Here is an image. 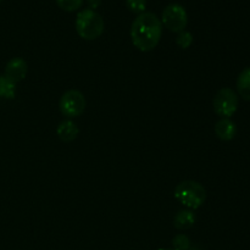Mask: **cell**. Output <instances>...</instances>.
Wrapping results in <instances>:
<instances>
[{
    "mask_svg": "<svg viewBox=\"0 0 250 250\" xmlns=\"http://www.w3.org/2000/svg\"><path fill=\"white\" fill-rule=\"evenodd\" d=\"M163 34V23L154 12L146 11L134 19L131 26V39L139 51L148 53L158 46Z\"/></svg>",
    "mask_w": 250,
    "mask_h": 250,
    "instance_id": "cell-1",
    "label": "cell"
},
{
    "mask_svg": "<svg viewBox=\"0 0 250 250\" xmlns=\"http://www.w3.org/2000/svg\"><path fill=\"white\" fill-rule=\"evenodd\" d=\"M87 102L82 92L77 89H70L62 94L59 102V109L61 114L67 119H75L84 112Z\"/></svg>",
    "mask_w": 250,
    "mask_h": 250,
    "instance_id": "cell-5",
    "label": "cell"
},
{
    "mask_svg": "<svg viewBox=\"0 0 250 250\" xmlns=\"http://www.w3.org/2000/svg\"><path fill=\"white\" fill-rule=\"evenodd\" d=\"M195 222V215L190 210H182L173 217V226L177 229L185 231L193 227Z\"/></svg>",
    "mask_w": 250,
    "mask_h": 250,
    "instance_id": "cell-11",
    "label": "cell"
},
{
    "mask_svg": "<svg viewBox=\"0 0 250 250\" xmlns=\"http://www.w3.org/2000/svg\"><path fill=\"white\" fill-rule=\"evenodd\" d=\"M160 21L163 26H165L168 31L180 33V32L185 31V28L187 27V11L182 5L170 4L164 9Z\"/></svg>",
    "mask_w": 250,
    "mask_h": 250,
    "instance_id": "cell-6",
    "label": "cell"
},
{
    "mask_svg": "<svg viewBox=\"0 0 250 250\" xmlns=\"http://www.w3.org/2000/svg\"><path fill=\"white\" fill-rule=\"evenodd\" d=\"M2 1V0H0V2H1Z\"/></svg>",
    "mask_w": 250,
    "mask_h": 250,
    "instance_id": "cell-19",
    "label": "cell"
},
{
    "mask_svg": "<svg viewBox=\"0 0 250 250\" xmlns=\"http://www.w3.org/2000/svg\"><path fill=\"white\" fill-rule=\"evenodd\" d=\"M56 133L61 141L68 143V142H72L77 138L80 131H78V127L76 126L75 122L71 121V120H65V121L59 124Z\"/></svg>",
    "mask_w": 250,
    "mask_h": 250,
    "instance_id": "cell-9",
    "label": "cell"
},
{
    "mask_svg": "<svg viewBox=\"0 0 250 250\" xmlns=\"http://www.w3.org/2000/svg\"><path fill=\"white\" fill-rule=\"evenodd\" d=\"M237 92L242 99L250 100V67H246L237 78Z\"/></svg>",
    "mask_w": 250,
    "mask_h": 250,
    "instance_id": "cell-10",
    "label": "cell"
},
{
    "mask_svg": "<svg viewBox=\"0 0 250 250\" xmlns=\"http://www.w3.org/2000/svg\"><path fill=\"white\" fill-rule=\"evenodd\" d=\"M173 249L175 250H188L190 248V241L185 234H178L172 241Z\"/></svg>",
    "mask_w": 250,
    "mask_h": 250,
    "instance_id": "cell-15",
    "label": "cell"
},
{
    "mask_svg": "<svg viewBox=\"0 0 250 250\" xmlns=\"http://www.w3.org/2000/svg\"><path fill=\"white\" fill-rule=\"evenodd\" d=\"M175 198L190 210L199 209L207 199V190L197 181H183L175 189Z\"/></svg>",
    "mask_w": 250,
    "mask_h": 250,
    "instance_id": "cell-3",
    "label": "cell"
},
{
    "mask_svg": "<svg viewBox=\"0 0 250 250\" xmlns=\"http://www.w3.org/2000/svg\"><path fill=\"white\" fill-rule=\"evenodd\" d=\"M75 26L78 36L85 41H94L99 38L105 28L103 17L92 9H84L78 12Z\"/></svg>",
    "mask_w": 250,
    "mask_h": 250,
    "instance_id": "cell-2",
    "label": "cell"
},
{
    "mask_svg": "<svg viewBox=\"0 0 250 250\" xmlns=\"http://www.w3.org/2000/svg\"><path fill=\"white\" fill-rule=\"evenodd\" d=\"M87 2H88V5H89V9L94 10L99 6L100 2H102V0H87Z\"/></svg>",
    "mask_w": 250,
    "mask_h": 250,
    "instance_id": "cell-17",
    "label": "cell"
},
{
    "mask_svg": "<svg viewBox=\"0 0 250 250\" xmlns=\"http://www.w3.org/2000/svg\"><path fill=\"white\" fill-rule=\"evenodd\" d=\"M28 72V65L22 58H12L5 67V76L15 83L24 80Z\"/></svg>",
    "mask_w": 250,
    "mask_h": 250,
    "instance_id": "cell-7",
    "label": "cell"
},
{
    "mask_svg": "<svg viewBox=\"0 0 250 250\" xmlns=\"http://www.w3.org/2000/svg\"><path fill=\"white\" fill-rule=\"evenodd\" d=\"M126 5L128 7L129 11L133 14H143L146 12V0H126Z\"/></svg>",
    "mask_w": 250,
    "mask_h": 250,
    "instance_id": "cell-14",
    "label": "cell"
},
{
    "mask_svg": "<svg viewBox=\"0 0 250 250\" xmlns=\"http://www.w3.org/2000/svg\"><path fill=\"white\" fill-rule=\"evenodd\" d=\"M215 134L221 141H232L237 134L236 124L231 119H221L215 125Z\"/></svg>",
    "mask_w": 250,
    "mask_h": 250,
    "instance_id": "cell-8",
    "label": "cell"
},
{
    "mask_svg": "<svg viewBox=\"0 0 250 250\" xmlns=\"http://www.w3.org/2000/svg\"><path fill=\"white\" fill-rule=\"evenodd\" d=\"M238 95L231 88H222L212 100V107L215 114L219 115L221 119H229L233 116L234 112L238 109Z\"/></svg>",
    "mask_w": 250,
    "mask_h": 250,
    "instance_id": "cell-4",
    "label": "cell"
},
{
    "mask_svg": "<svg viewBox=\"0 0 250 250\" xmlns=\"http://www.w3.org/2000/svg\"><path fill=\"white\" fill-rule=\"evenodd\" d=\"M58 6L65 11L72 12L80 9L83 4V0H55Z\"/></svg>",
    "mask_w": 250,
    "mask_h": 250,
    "instance_id": "cell-13",
    "label": "cell"
},
{
    "mask_svg": "<svg viewBox=\"0 0 250 250\" xmlns=\"http://www.w3.org/2000/svg\"><path fill=\"white\" fill-rule=\"evenodd\" d=\"M15 94H16V83L5 75L0 76V97L4 99H14Z\"/></svg>",
    "mask_w": 250,
    "mask_h": 250,
    "instance_id": "cell-12",
    "label": "cell"
},
{
    "mask_svg": "<svg viewBox=\"0 0 250 250\" xmlns=\"http://www.w3.org/2000/svg\"><path fill=\"white\" fill-rule=\"evenodd\" d=\"M192 42H193L192 34L187 31L180 32L177 36V38H176V43H177V45L182 49L189 48L190 44H192Z\"/></svg>",
    "mask_w": 250,
    "mask_h": 250,
    "instance_id": "cell-16",
    "label": "cell"
},
{
    "mask_svg": "<svg viewBox=\"0 0 250 250\" xmlns=\"http://www.w3.org/2000/svg\"><path fill=\"white\" fill-rule=\"evenodd\" d=\"M159 250H175V249H159Z\"/></svg>",
    "mask_w": 250,
    "mask_h": 250,
    "instance_id": "cell-18",
    "label": "cell"
}]
</instances>
